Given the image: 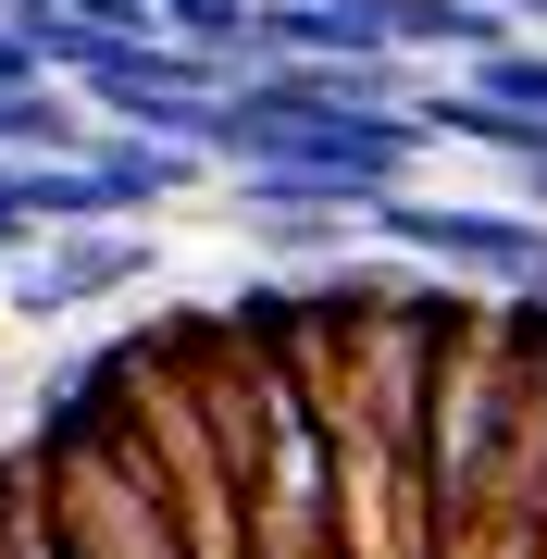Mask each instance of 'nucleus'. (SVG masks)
Wrapping results in <instances>:
<instances>
[{"label": "nucleus", "mask_w": 547, "mask_h": 559, "mask_svg": "<svg viewBox=\"0 0 547 559\" xmlns=\"http://www.w3.org/2000/svg\"><path fill=\"white\" fill-rule=\"evenodd\" d=\"M224 212H237V237H262L286 274H336V261H361L373 212H324V200H249V187H224Z\"/></svg>", "instance_id": "9"}, {"label": "nucleus", "mask_w": 547, "mask_h": 559, "mask_svg": "<svg viewBox=\"0 0 547 559\" xmlns=\"http://www.w3.org/2000/svg\"><path fill=\"white\" fill-rule=\"evenodd\" d=\"M373 249L411 261V274H448L473 299H547V212L523 200H436V187H399L373 212Z\"/></svg>", "instance_id": "4"}, {"label": "nucleus", "mask_w": 547, "mask_h": 559, "mask_svg": "<svg viewBox=\"0 0 547 559\" xmlns=\"http://www.w3.org/2000/svg\"><path fill=\"white\" fill-rule=\"evenodd\" d=\"M510 200H523V212H547V138H535L523 162H510Z\"/></svg>", "instance_id": "14"}, {"label": "nucleus", "mask_w": 547, "mask_h": 559, "mask_svg": "<svg viewBox=\"0 0 547 559\" xmlns=\"http://www.w3.org/2000/svg\"><path fill=\"white\" fill-rule=\"evenodd\" d=\"M175 360H187V385H200L212 436L249 485L262 559H348V473H336V436L311 411V385L274 348H249L224 311H175Z\"/></svg>", "instance_id": "1"}, {"label": "nucleus", "mask_w": 547, "mask_h": 559, "mask_svg": "<svg viewBox=\"0 0 547 559\" xmlns=\"http://www.w3.org/2000/svg\"><path fill=\"white\" fill-rule=\"evenodd\" d=\"M38 485H50V522H62L75 559H200V535H187V510L163 485V460H150V436H138V411L112 423L100 460H62V473L38 460Z\"/></svg>", "instance_id": "5"}, {"label": "nucleus", "mask_w": 547, "mask_h": 559, "mask_svg": "<svg viewBox=\"0 0 547 559\" xmlns=\"http://www.w3.org/2000/svg\"><path fill=\"white\" fill-rule=\"evenodd\" d=\"M498 13H510V25H523V38H547V0H498Z\"/></svg>", "instance_id": "15"}, {"label": "nucleus", "mask_w": 547, "mask_h": 559, "mask_svg": "<svg viewBox=\"0 0 547 559\" xmlns=\"http://www.w3.org/2000/svg\"><path fill=\"white\" fill-rule=\"evenodd\" d=\"M510 336H498V299L461 323L436 373V436H424V559H473V522H486V485H498V448H510Z\"/></svg>", "instance_id": "3"}, {"label": "nucleus", "mask_w": 547, "mask_h": 559, "mask_svg": "<svg viewBox=\"0 0 547 559\" xmlns=\"http://www.w3.org/2000/svg\"><path fill=\"white\" fill-rule=\"evenodd\" d=\"M249 62H411V50H399V13L385 0H262Z\"/></svg>", "instance_id": "7"}, {"label": "nucleus", "mask_w": 547, "mask_h": 559, "mask_svg": "<svg viewBox=\"0 0 547 559\" xmlns=\"http://www.w3.org/2000/svg\"><path fill=\"white\" fill-rule=\"evenodd\" d=\"M13 261H25V249H13V237H0V274H13Z\"/></svg>", "instance_id": "16"}, {"label": "nucleus", "mask_w": 547, "mask_h": 559, "mask_svg": "<svg viewBox=\"0 0 547 559\" xmlns=\"http://www.w3.org/2000/svg\"><path fill=\"white\" fill-rule=\"evenodd\" d=\"M87 124H100V112H87L75 100V87H0V162H62V150H87Z\"/></svg>", "instance_id": "11"}, {"label": "nucleus", "mask_w": 547, "mask_h": 559, "mask_svg": "<svg viewBox=\"0 0 547 559\" xmlns=\"http://www.w3.org/2000/svg\"><path fill=\"white\" fill-rule=\"evenodd\" d=\"M0 87H50V50H38V25H13V13H0Z\"/></svg>", "instance_id": "13"}, {"label": "nucleus", "mask_w": 547, "mask_h": 559, "mask_svg": "<svg viewBox=\"0 0 547 559\" xmlns=\"http://www.w3.org/2000/svg\"><path fill=\"white\" fill-rule=\"evenodd\" d=\"M224 175L249 200H324V212H385L424 175V112H274V100H224Z\"/></svg>", "instance_id": "2"}, {"label": "nucleus", "mask_w": 547, "mask_h": 559, "mask_svg": "<svg viewBox=\"0 0 547 559\" xmlns=\"http://www.w3.org/2000/svg\"><path fill=\"white\" fill-rule=\"evenodd\" d=\"M138 274H163L150 224H62V237H38L13 274H0V299H13L25 323H87V311H112Z\"/></svg>", "instance_id": "6"}, {"label": "nucleus", "mask_w": 547, "mask_h": 559, "mask_svg": "<svg viewBox=\"0 0 547 559\" xmlns=\"http://www.w3.org/2000/svg\"><path fill=\"white\" fill-rule=\"evenodd\" d=\"M150 38L212 50V62H249V38H262V0H150Z\"/></svg>", "instance_id": "12"}, {"label": "nucleus", "mask_w": 547, "mask_h": 559, "mask_svg": "<svg viewBox=\"0 0 547 559\" xmlns=\"http://www.w3.org/2000/svg\"><path fill=\"white\" fill-rule=\"evenodd\" d=\"M385 13H399V50L424 62V75H473L486 50H510V38H523L498 0H385Z\"/></svg>", "instance_id": "10"}, {"label": "nucleus", "mask_w": 547, "mask_h": 559, "mask_svg": "<svg viewBox=\"0 0 547 559\" xmlns=\"http://www.w3.org/2000/svg\"><path fill=\"white\" fill-rule=\"evenodd\" d=\"M87 175H100V200H112V224H150L163 200H187L200 175H224L212 150H187V138H150V124H87Z\"/></svg>", "instance_id": "8"}]
</instances>
